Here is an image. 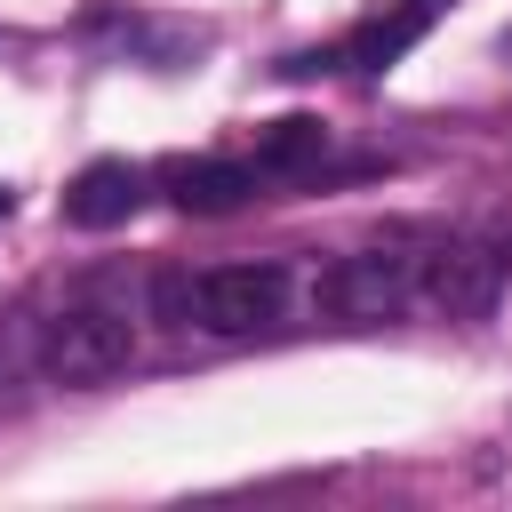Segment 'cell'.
<instances>
[{"label": "cell", "instance_id": "1", "mask_svg": "<svg viewBox=\"0 0 512 512\" xmlns=\"http://www.w3.org/2000/svg\"><path fill=\"white\" fill-rule=\"evenodd\" d=\"M136 360V320L112 304H64L40 320V368L56 384H112Z\"/></svg>", "mask_w": 512, "mask_h": 512}, {"label": "cell", "instance_id": "2", "mask_svg": "<svg viewBox=\"0 0 512 512\" xmlns=\"http://www.w3.org/2000/svg\"><path fill=\"white\" fill-rule=\"evenodd\" d=\"M416 280H424V256L416 248H360V256H336L312 288V304L328 320H392L416 304Z\"/></svg>", "mask_w": 512, "mask_h": 512}, {"label": "cell", "instance_id": "3", "mask_svg": "<svg viewBox=\"0 0 512 512\" xmlns=\"http://www.w3.org/2000/svg\"><path fill=\"white\" fill-rule=\"evenodd\" d=\"M280 304H288L280 264H208L192 280V328H208V336H256L280 320Z\"/></svg>", "mask_w": 512, "mask_h": 512}, {"label": "cell", "instance_id": "4", "mask_svg": "<svg viewBox=\"0 0 512 512\" xmlns=\"http://www.w3.org/2000/svg\"><path fill=\"white\" fill-rule=\"evenodd\" d=\"M496 288H504V264H496L488 240H440V248H424V280H416L424 312H440V320H488Z\"/></svg>", "mask_w": 512, "mask_h": 512}, {"label": "cell", "instance_id": "5", "mask_svg": "<svg viewBox=\"0 0 512 512\" xmlns=\"http://www.w3.org/2000/svg\"><path fill=\"white\" fill-rule=\"evenodd\" d=\"M144 168L136 160H88L72 184H64V216L80 224V232H112V224H128L136 208H144Z\"/></svg>", "mask_w": 512, "mask_h": 512}, {"label": "cell", "instance_id": "6", "mask_svg": "<svg viewBox=\"0 0 512 512\" xmlns=\"http://www.w3.org/2000/svg\"><path fill=\"white\" fill-rule=\"evenodd\" d=\"M96 40H112L128 64H152V72H184L192 56H208V32L176 16H96Z\"/></svg>", "mask_w": 512, "mask_h": 512}, {"label": "cell", "instance_id": "7", "mask_svg": "<svg viewBox=\"0 0 512 512\" xmlns=\"http://www.w3.org/2000/svg\"><path fill=\"white\" fill-rule=\"evenodd\" d=\"M160 192H168V208H184V216H232V208L256 192V176H248L240 160H168V168H160Z\"/></svg>", "mask_w": 512, "mask_h": 512}, {"label": "cell", "instance_id": "8", "mask_svg": "<svg viewBox=\"0 0 512 512\" xmlns=\"http://www.w3.org/2000/svg\"><path fill=\"white\" fill-rule=\"evenodd\" d=\"M320 152H328V120L320 112H280V120L256 128V168H272V176H296Z\"/></svg>", "mask_w": 512, "mask_h": 512}, {"label": "cell", "instance_id": "9", "mask_svg": "<svg viewBox=\"0 0 512 512\" xmlns=\"http://www.w3.org/2000/svg\"><path fill=\"white\" fill-rule=\"evenodd\" d=\"M424 24H432V0H408V8H392V16H376V24H360L344 56H352L360 72H384V64H400V56H408V48L424 40Z\"/></svg>", "mask_w": 512, "mask_h": 512}, {"label": "cell", "instance_id": "10", "mask_svg": "<svg viewBox=\"0 0 512 512\" xmlns=\"http://www.w3.org/2000/svg\"><path fill=\"white\" fill-rule=\"evenodd\" d=\"M480 240H488V248H496V264H504V272H512V216H496V224H488V232H480Z\"/></svg>", "mask_w": 512, "mask_h": 512}, {"label": "cell", "instance_id": "11", "mask_svg": "<svg viewBox=\"0 0 512 512\" xmlns=\"http://www.w3.org/2000/svg\"><path fill=\"white\" fill-rule=\"evenodd\" d=\"M504 64H512V32H504Z\"/></svg>", "mask_w": 512, "mask_h": 512}, {"label": "cell", "instance_id": "12", "mask_svg": "<svg viewBox=\"0 0 512 512\" xmlns=\"http://www.w3.org/2000/svg\"><path fill=\"white\" fill-rule=\"evenodd\" d=\"M0 216H8V192H0Z\"/></svg>", "mask_w": 512, "mask_h": 512}]
</instances>
